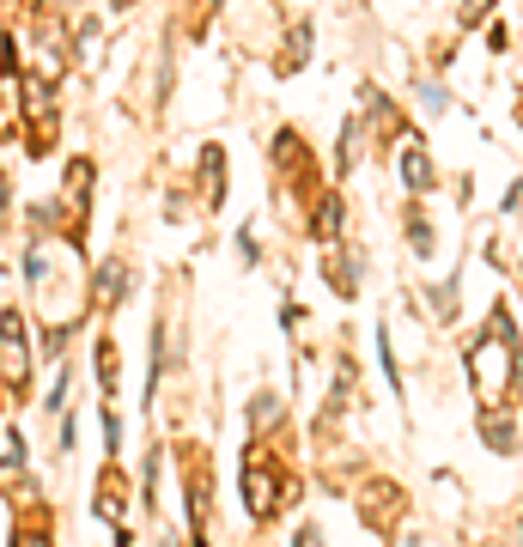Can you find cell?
<instances>
[{"mask_svg":"<svg viewBox=\"0 0 523 547\" xmlns=\"http://www.w3.org/2000/svg\"><path fill=\"white\" fill-rule=\"evenodd\" d=\"M0 377L19 383V389H25V377H31V347H25V317H19V310H7V317H0Z\"/></svg>","mask_w":523,"mask_h":547,"instance_id":"cell-1","label":"cell"},{"mask_svg":"<svg viewBox=\"0 0 523 547\" xmlns=\"http://www.w3.org/2000/svg\"><path fill=\"white\" fill-rule=\"evenodd\" d=\"M505 347H511L505 335H487V341L469 353V359H475V389H481V402H499V396H505V377H511V371H505Z\"/></svg>","mask_w":523,"mask_h":547,"instance_id":"cell-2","label":"cell"},{"mask_svg":"<svg viewBox=\"0 0 523 547\" xmlns=\"http://www.w3.org/2000/svg\"><path fill=\"white\" fill-rule=\"evenodd\" d=\"M244 499H250L256 517H274V505H280V487H274V475H268L262 456H250V468H244Z\"/></svg>","mask_w":523,"mask_h":547,"instance_id":"cell-3","label":"cell"},{"mask_svg":"<svg viewBox=\"0 0 523 547\" xmlns=\"http://www.w3.org/2000/svg\"><path fill=\"white\" fill-rule=\"evenodd\" d=\"M402 183H408V189H432V159H426L420 140L402 146Z\"/></svg>","mask_w":523,"mask_h":547,"instance_id":"cell-4","label":"cell"},{"mask_svg":"<svg viewBox=\"0 0 523 547\" xmlns=\"http://www.w3.org/2000/svg\"><path fill=\"white\" fill-rule=\"evenodd\" d=\"M122 292H128V274H122V268H116V262H110V268H104V274H98V304H104V310H110V304H122Z\"/></svg>","mask_w":523,"mask_h":547,"instance_id":"cell-5","label":"cell"},{"mask_svg":"<svg viewBox=\"0 0 523 547\" xmlns=\"http://www.w3.org/2000/svg\"><path fill=\"white\" fill-rule=\"evenodd\" d=\"M98 511L116 523L122 517V481H116V468H110V475H104V487H98Z\"/></svg>","mask_w":523,"mask_h":547,"instance_id":"cell-6","label":"cell"},{"mask_svg":"<svg viewBox=\"0 0 523 547\" xmlns=\"http://www.w3.org/2000/svg\"><path fill=\"white\" fill-rule=\"evenodd\" d=\"M335 231H341V201H335V195H329V201H323V207H317V238H323V244H329V238H335Z\"/></svg>","mask_w":523,"mask_h":547,"instance_id":"cell-7","label":"cell"},{"mask_svg":"<svg viewBox=\"0 0 523 547\" xmlns=\"http://www.w3.org/2000/svg\"><path fill=\"white\" fill-rule=\"evenodd\" d=\"M116 341H98V377H104V389H116Z\"/></svg>","mask_w":523,"mask_h":547,"instance_id":"cell-8","label":"cell"},{"mask_svg":"<svg viewBox=\"0 0 523 547\" xmlns=\"http://www.w3.org/2000/svg\"><path fill=\"white\" fill-rule=\"evenodd\" d=\"M487 444H493V450H517V432L499 426V420H487Z\"/></svg>","mask_w":523,"mask_h":547,"instance_id":"cell-9","label":"cell"},{"mask_svg":"<svg viewBox=\"0 0 523 547\" xmlns=\"http://www.w3.org/2000/svg\"><path fill=\"white\" fill-rule=\"evenodd\" d=\"M408 238H414V250H420V256H432V231H426V219H420V213L408 219Z\"/></svg>","mask_w":523,"mask_h":547,"instance_id":"cell-10","label":"cell"},{"mask_svg":"<svg viewBox=\"0 0 523 547\" xmlns=\"http://www.w3.org/2000/svg\"><path fill=\"white\" fill-rule=\"evenodd\" d=\"M13 547H49V535L31 523V529H13Z\"/></svg>","mask_w":523,"mask_h":547,"instance_id":"cell-11","label":"cell"},{"mask_svg":"<svg viewBox=\"0 0 523 547\" xmlns=\"http://www.w3.org/2000/svg\"><path fill=\"white\" fill-rule=\"evenodd\" d=\"M7 67H13V37L0 31V80H7Z\"/></svg>","mask_w":523,"mask_h":547,"instance_id":"cell-12","label":"cell"},{"mask_svg":"<svg viewBox=\"0 0 523 547\" xmlns=\"http://www.w3.org/2000/svg\"><path fill=\"white\" fill-rule=\"evenodd\" d=\"M517 396H523V365H517Z\"/></svg>","mask_w":523,"mask_h":547,"instance_id":"cell-13","label":"cell"},{"mask_svg":"<svg viewBox=\"0 0 523 547\" xmlns=\"http://www.w3.org/2000/svg\"><path fill=\"white\" fill-rule=\"evenodd\" d=\"M116 7H128V0H116Z\"/></svg>","mask_w":523,"mask_h":547,"instance_id":"cell-14","label":"cell"}]
</instances>
